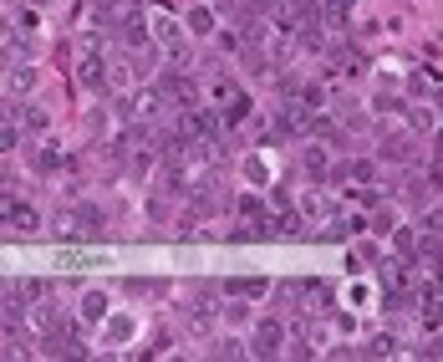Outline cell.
Instances as JSON below:
<instances>
[{
  "instance_id": "8992f818",
  "label": "cell",
  "mask_w": 443,
  "mask_h": 362,
  "mask_svg": "<svg viewBox=\"0 0 443 362\" xmlns=\"http://www.w3.org/2000/svg\"><path fill=\"white\" fill-rule=\"evenodd\" d=\"M82 82H87V87H102V67H97V57H87V67H82Z\"/></svg>"
},
{
  "instance_id": "277c9868",
  "label": "cell",
  "mask_w": 443,
  "mask_h": 362,
  "mask_svg": "<svg viewBox=\"0 0 443 362\" xmlns=\"http://www.w3.org/2000/svg\"><path fill=\"white\" fill-rule=\"evenodd\" d=\"M76 225H82V230H97V225H102V210H97V204H76Z\"/></svg>"
},
{
  "instance_id": "52a82bcc",
  "label": "cell",
  "mask_w": 443,
  "mask_h": 362,
  "mask_svg": "<svg viewBox=\"0 0 443 362\" xmlns=\"http://www.w3.org/2000/svg\"><path fill=\"white\" fill-rule=\"evenodd\" d=\"M189 26H194V31H199V36H204V31H209V26H214V21H209V10H194V16H189Z\"/></svg>"
},
{
  "instance_id": "5b68a950",
  "label": "cell",
  "mask_w": 443,
  "mask_h": 362,
  "mask_svg": "<svg viewBox=\"0 0 443 362\" xmlns=\"http://www.w3.org/2000/svg\"><path fill=\"white\" fill-rule=\"evenodd\" d=\"M347 10H351V0H327V26H342Z\"/></svg>"
},
{
  "instance_id": "9c48e42d",
  "label": "cell",
  "mask_w": 443,
  "mask_h": 362,
  "mask_svg": "<svg viewBox=\"0 0 443 362\" xmlns=\"http://www.w3.org/2000/svg\"><path fill=\"white\" fill-rule=\"evenodd\" d=\"M428 352H433V357H443V337H438V342H433V347H428Z\"/></svg>"
},
{
  "instance_id": "6da1fadb",
  "label": "cell",
  "mask_w": 443,
  "mask_h": 362,
  "mask_svg": "<svg viewBox=\"0 0 443 362\" xmlns=\"http://www.w3.org/2000/svg\"><path fill=\"white\" fill-rule=\"evenodd\" d=\"M250 352H255V357H276V352H280V327H276V321H260Z\"/></svg>"
},
{
  "instance_id": "7a4b0ae2",
  "label": "cell",
  "mask_w": 443,
  "mask_h": 362,
  "mask_svg": "<svg viewBox=\"0 0 443 362\" xmlns=\"http://www.w3.org/2000/svg\"><path fill=\"white\" fill-rule=\"evenodd\" d=\"M6 225L21 230V235H31V230H36V210H31V204H6Z\"/></svg>"
},
{
  "instance_id": "ba28073f",
  "label": "cell",
  "mask_w": 443,
  "mask_h": 362,
  "mask_svg": "<svg viewBox=\"0 0 443 362\" xmlns=\"http://www.w3.org/2000/svg\"><path fill=\"white\" fill-rule=\"evenodd\" d=\"M423 230H433V235H443V210H433V214H423Z\"/></svg>"
},
{
  "instance_id": "30bf717a",
  "label": "cell",
  "mask_w": 443,
  "mask_h": 362,
  "mask_svg": "<svg viewBox=\"0 0 443 362\" xmlns=\"http://www.w3.org/2000/svg\"><path fill=\"white\" fill-rule=\"evenodd\" d=\"M433 270H438V276H443V255H433Z\"/></svg>"
},
{
  "instance_id": "3957f363",
  "label": "cell",
  "mask_w": 443,
  "mask_h": 362,
  "mask_svg": "<svg viewBox=\"0 0 443 362\" xmlns=\"http://www.w3.org/2000/svg\"><path fill=\"white\" fill-rule=\"evenodd\" d=\"M102 312H107V296H102V291H87V301H82V316H87V321H97Z\"/></svg>"
}]
</instances>
